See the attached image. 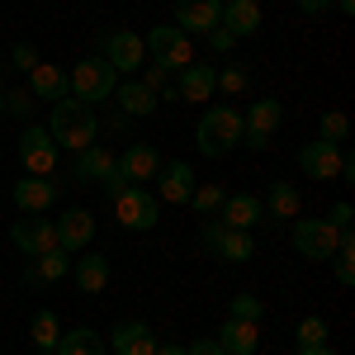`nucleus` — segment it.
Listing matches in <instances>:
<instances>
[{"mask_svg": "<svg viewBox=\"0 0 355 355\" xmlns=\"http://www.w3.org/2000/svg\"><path fill=\"white\" fill-rule=\"evenodd\" d=\"M48 133H53L57 147L81 152V147H90V142H95V133H100V119H95V110H90V105L71 100V95H62V100L53 105V123H48Z\"/></svg>", "mask_w": 355, "mask_h": 355, "instance_id": "f257e3e1", "label": "nucleus"}, {"mask_svg": "<svg viewBox=\"0 0 355 355\" xmlns=\"http://www.w3.org/2000/svg\"><path fill=\"white\" fill-rule=\"evenodd\" d=\"M237 142H242V114L232 110V105H214L199 119V128H194V147L204 157H227Z\"/></svg>", "mask_w": 355, "mask_h": 355, "instance_id": "f03ea898", "label": "nucleus"}, {"mask_svg": "<svg viewBox=\"0 0 355 355\" xmlns=\"http://www.w3.org/2000/svg\"><path fill=\"white\" fill-rule=\"evenodd\" d=\"M67 81H71V100L100 105V100H110L114 90H119V71H114L105 57H85V62H76L67 71Z\"/></svg>", "mask_w": 355, "mask_h": 355, "instance_id": "7ed1b4c3", "label": "nucleus"}, {"mask_svg": "<svg viewBox=\"0 0 355 355\" xmlns=\"http://www.w3.org/2000/svg\"><path fill=\"white\" fill-rule=\"evenodd\" d=\"M142 43H147V57H152L157 67H166L171 76H175L180 67H190V62H194L190 33H185V28H175V24H157L147 38H142Z\"/></svg>", "mask_w": 355, "mask_h": 355, "instance_id": "20e7f679", "label": "nucleus"}, {"mask_svg": "<svg viewBox=\"0 0 355 355\" xmlns=\"http://www.w3.org/2000/svg\"><path fill=\"white\" fill-rule=\"evenodd\" d=\"M114 218L123 223V227H133V232H152L157 218H162V199L147 194L142 185H128V190L114 199Z\"/></svg>", "mask_w": 355, "mask_h": 355, "instance_id": "39448f33", "label": "nucleus"}, {"mask_svg": "<svg viewBox=\"0 0 355 355\" xmlns=\"http://www.w3.org/2000/svg\"><path fill=\"white\" fill-rule=\"evenodd\" d=\"M336 242H341V232L327 218H299L294 223V246H299V256H308V261H327L331 251H336Z\"/></svg>", "mask_w": 355, "mask_h": 355, "instance_id": "423d86ee", "label": "nucleus"}, {"mask_svg": "<svg viewBox=\"0 0 355 355\" xmlns=\"http://www.w3.org/2000/svg\"><path fill=\"white\" fill-rule=\"evenodd\" d=\"M19 162H24L28 175H53L57 171V142L48 128H24V137H19Z\"/></svg>", "mask_w": 355, "mask_h": 355, "instance_id": "0eeeda50", "label": "nucleus"}, {"mask_svg": "<svg viewBox=\"0 0 355 355\" xmlns=\"http://www.w3.org/2000/svg\"><path fill=\"white\" fill-rule=\"evenodd\" d=\"M114 171H119L128 185H142V180H157L162 157H157V147H152V142H133L123 157H114Z\"/></svg>", "mask_w": 355, "mask_h": 355, "instance_id": "6e6552de", "label": "nucleus"}, {"mask_svg": "<svg viewBox=\"0 0 355 355\" xmlns=\"http://www.w3.org/2000/svg\"><path fill=\"white\" fill-rule=\"evenodd\" d=\"M204 242L218 251L223 261H232V266H242L256 256V242H251V232H237V227H223V223H209L204 227Z\"/></svg>", "mask_w": 355, "mask_h": 355, "instance_id": "1a4fd4ad", "label": "nucleus"}, {"mask_svg": "<svg viewBox=\"0 0 355 355\" xmlns=\"http://www.w3.org/2000/svg\"><path fill=\"white\" fill-rule=\"evenodd\" d=\"M105 62H110L114 71H137L147 62V43L137 33H128V28H114L110 38H105Z\"/></svg>", "mask_w": 355, "mask_h": 355, "instance_id": "9d476101", "label": "nucleus"}, {"mask_svg": "<svg viewBox=\"0 0 355 355\" xmlns=\"http://www.w3.org/2000/svg\"><path fill=\"white\" fill-rule=\"evenodd\" d=\"M10 242L19 246L24 256H43V251H53L57 246V232H53V218H19L15 227H10Z\"/></svg>", "mask_w": 355, "mask_h": 355, "instance_id": "9b49d317", "label": "nucleus"}, {"mask_svg": "<svg viewBox=\"0 0 355 355\" xmlns=\"http://www.w3.org/2000/svg\"><path fill=\"white\" fill-rule=\"evenodd\" d=\"M341 157H346V152H341L336 142H322V137H318V142H308L299 152V166L313 180H336V175H341Z\"/></svg>", "mask_w": 355, "mask_h": 355, "instance_id": "f8f14e48", "label": "nucleus"}, {"mask_svg": "<svg viewBox=\"0 0 355 355\" xmlns=\"http://www.w3.org/2000/svg\"><path fill=\"white\" fill-rule=\"evenodd\" d=\"M57 232V246L62 251H85L90 237H95V214H85V209H67L62 223H53Z\"/></svg>", "mask_w": 355, "mask_h": 355, "instance_id": "ddd939ff", "label": "nucleus"}, {"mask_svg": "<svg viewBox=\"0 0 355 355\" xmlns=\"http://www.w3.org/2000/svg\"><path fill=\"white\" fill-rule=\"evenodd\" d=\"M261 218H266V204L256 194H227L218 209V223L223 227H237V232H251Z\"/></svg>", "mask_w": 355, "mask_h": 355, "instance_id": "4468645a", "label": "nucleus"}, {"mask_svg": "<svg viewBox=\"0 0 355 355\" xmlns=\"http://www.w3.org/2000/svg\"><path fill=\"white\" fill-rule=\"evenodd\" d=\"M15 204L24 214H48L57 204V180L53 175H28V180H15Z\"/></svg>", "mask_w": 355, "mask_h": 355, "instance_id": "2eb2a0df", "label": "nucleus"}, {"mask_svg": "<svg viewBox=\"0 0 355 355\" xmlns=\"http://www.w3.org/2000/svg\"><path fill=\"white\" fill-rule=\"evenodd\" d=\"M214 81H218V76H214V67H180V71H175V95H180V100H185V105H209V100H214Z\"/></svg>", "mask_w": 355, "mask_h": 355, "instance_id": "dca6fc26", "label": "nucleus"}, {"mask_svg": "<svg viewBox=\"0 0 355 355\" xmlns=\"http://www.w3.org/2000/svg\"><path fill=\"white\" fill-rule=\"evenodd\" d=\"M157 194H162L166 204H190V194H194L190 162H166L162 171H157Z\"/></svg>", "mask_w": 355, "mask_h": 355, "instance_id": "f3484780", "label": "nucleus"}, {"mask_svg": "<svg viewBox=\"0 0 355 355\" xmlns=\"http://www.w3.org/2000/svg\"><path fill=\"white\" fill-rule=\"evenodd\" d=\"M28 95H33V100H43V105H57L62 95H71V81H67V71H62V67L38 62V67L28 71Z\"/></svg>", "mask_w": 355, "mask_h": 355, "instance_id": "a211bd4d", "label": "nucleus"}, {"mask_svg": "<svg viewBox=\"0 0 355 355\" xmlns=\"http://www.w3.org/2000/svg\"><path fill=\"white\" fill-rule=\"evenodd\" d=\"M218 15H223V0H180L175 5V24L185 33H209L218 28Z\"/></svg>", "mask_w": 355, "mask_h": 355, "instance_id": "6ab92c4d", "label": "nucleus"}, {"mask_svg": "<svg viewBox=\"0 0 355 355\" xmlns=\"http://www.w3.org/2000/svg\"><path fill=\"white\" fill-rule=\"evenodd\" d=\"M110 351L114 355H152L157 351V331L147 322H119L110 336Z\"/></svg>", "mask_w": 355, "mask_h": 355, "instance_id": "aec40b11", "label": "nucleus"}, {"mask_svg": "<svg viewBox=\"0 0 355 355\" xmlns=\"http://www.w3.org/2000/svg\"><path fill=\"white\" fill-rule=\"evenodd\" d=\"M218 24L232 33V38H251L261 28V5L256 0H223V15Z\"/></svg>", "mask_w": 355, "mask_h": 355, "instance_id": "412c9836", "label": "nucleus"}, {"mask_svg": "<svg viewBox=\"0 0 355 355\" xmlns=\"http://www.w3.org/2000/svg\"><path fill=\"white\" fill-rule=\"evenodd\" d=\"M218 346L227 355H256V346H261V331H256V322H242V318H227L218 331Z\"/></svg>", "mask_w": 355, "mask_h": 355, "instance_id": "4be33fe9", "label": "nucleus"}, {"mask_svg": "<svg viewBox=\"0 0 355 355\" xmlns=\"http://www.w3.org/2000/svg\"><path fill=\"white\" fill-rule=\"evenodd\" d=\"M67 270H71V261H67V251H62V246H53V251H43V256H33V266L24 270V284H33V289H38V284H57V279H62Z\"/></svg>", "mask_w": 355, "mask_h": 355, "instance_id": "5701e85b", "label": "nucleus"}, {"mask_svg": "<svg viewBox=\"0 0 355 355\" xmlns=\"http://www.w3.org/2000/svg\"><path fill=\"white\" fill-rule=\"evenodd\" d=\"M71 175H76V180H105V175H114V152H105L100 142L81 147V152H76V166H71Z\"/></svg>", "mask_w": 355, "mask_h": 355, "instance_id": "b1692460", "label": "nucleus"}, {"mask_svg": "<svg viewBox=\"0 0 355 355\" xmlns=\"http://www.w3.org/2000/svg\"><path fill=\"white\" fill-rule=\"evenodd\" d=\"M279 119H284V110H279V100H256L251 105V114H242V133H261V137H270L275 128H279Z\"/></svg>", "mask_w": 355, "mask_h": 355, "instance_id": "393cba45", "label": "nucleus"}, {"mask_svg": "<svg viewBox=\"0 0 355 355\" xmlns=\"http://www.w3.org/2000/svg\"><path fill=\"white\" fill-rule=\"evenodd\" d=\"M114 95H119L123 114H133V119H147V114H157V105H162V100H157V95H152L142 81H123Z\"/></svg>", "mask_w": 355, "mask_h": 355, "instance_id": "a878e982", "label": "nucleus"}, {"mask_svg": "<svg viewBox=\"0 0 355 355\" xmlns=\"http://www.w3.org/2000/svg\"><path fill=\"white\" fill-rule=\"evenodd\" d=\"M28 336H33V346H38V351H57V341H62V322H57L53 308H38V313H33Z\"/></svg>", "mask_w": 355, "mask_h": 355, "instance_id": "bb28decb", "label": "nucleus"}, {"mask_svg": "<svg viewBox=\"0 0 355 355\" xmlns=\"http://www.w3.org/2000/svg\"><path fill=\"white\" fill-rule=\"evenodd\" d=\"M57 355H105V341L95 327H76L57 341Z\"/></svg>", "mask_w": 355, "mask_h": 355, "instance_id": "cd10ccee", "label": "nucleus"}, {"mask_svg": "<svg viewBox=\"0 0 355 355\" xmlns=\"http://www.w3.org/2000/svg\"><path fill=\"white\" fill-rule=\"evenodd\" d=\"M76 284H81L85 294H100L110 284V261L105 256H81L76 261Z\"/></svg>", "mask_w": 355, "mask_h": 355, "instance_id": "c85d7f7f", "label": "nucleus"}, {"mask_svg": "<svg viewBox=\"0 0 355 355\" xmlns=\"http://www.w3.org/2000/svg\"><path fill=\"white\" fill-rule=\"evenodd\" d=\"M266 209H270L275 218H299V190L289 180H275L270 194H266Z\"/></svg>", "mask_w": 355, "mask_h": 355, "instance_id": "c756f323", "label": "nucleus"}, {"mask_svg": "<svg viewBox=\"0 0 355 355\" xmlns=\"http://www.w3.org/2000/svg\"><path fill=\"white\" fill-rule=\"evenodd\" d=\"M346 133H351V119L346 114H322V142H336V147H346Z\"/></svg>", "mask_w": 355, "mask_h": 355, "instance_id": "7c9ffc66", "label": "nucleus"}, {"mask_svg": "<svg viewBox=\"0 0 355 355\" xmlns=\"http://www.w3.org/2000/svg\"><path fill=\"white\" fill-rule=\"evenodd\" d=\"M223 199H227V194H223L218 185H194V194H190V204L199 209V214H218Z\"/></svg>", "mask_w": 355, "mask_h": 355, "instance_id": "2f4dec72", "label": "nucleus"}, {"mask_svg": "<svg viewBox=\"0 0 355 355\" xmlns=\"http://www.w3.org/2000/svg\"><path fill=\"white\" fill-rule=\"evenodd\" d=\"M299 346H327V318H303L299 322Z\"/></svg>", "mask_w": 355, "mask_h": 355, "instance_id": "473e14b6", "label": "nucleus"}, {"mask_svg": "<svg viewBox=\"0 0 355 355\" xmlns=\"http://www.w3.org/2000/svg\"><path fill=\"white\" fill-rule=\"evenodd\" d=\"M261 313H266V303L256 294H237L232 299V318H242V322H261Z\"/></svg>", "mask_w": 355, "mask_h": 355, "instance_id": "72a5a7b5", "label": "nucleus"}, {"mask_svg": "<svg viewBox=\"0 0 355 355\" xmlns=\"http://www.w3.org/2000/svg\"><path fill=\"white\" fill-rule=\"evenodd\" d=\"M214 85H218V90H227V95H242V90H246V71H242V67H227Z\"/></svg>", "mask_w": 355, "mask_h": 355, "instance_id": "f704fd0d", "label": "nucleus"}, {"mask_svg": "<svg viewBox=\"0 0 355 355\" xmlns=\"http://www.w3.org/2000/svg\"><path fill=\"white\" fill-rule=\"evenodd\" d=\"M5 114H19V119H28V114H33V95H28V90L5 95Z\"/></svg>", "mask_w": 355, "mask_h": 355, "instance_id": "c9c22d12", "label": "nucleus"}, {"mask_svg": "<svg viewBox=\"0 0 355 355\" xmlns=\"http://www.w3.org/2000/svg\"><path fill=\"white\" fill-rule=\"evenodd\" d=\"M209 43H214V53H232V48H237V38H232V33H227V28H209Z\"/></svg>", "mask_w": 355, "mask_h": 355, "instance_id": "e433bc0d", "label": "nucleus"}, {"mask_svg": "<svg viewBox=\"0 0 355 355\" xmlns=\"http://www.w3.org/2000/svg\"><path fill=\"white\" fill-rule=\"evenodd\" d=\"M15 67H19V71H33V67H38V48L19 43V48H15Z\"/></svg>", "mask_w": 355, "mask_h": 355, "instance_id": "4c0bfd02", "label": "nucleus"}, {"mask_svg": "<svg viewBox=\"0 0 355 355\" xmlns=\"http://www.w3.org/2000/svg\"><path fill=\"white\" fill-rule=\"evenodd\" d=\"M185 351H190V355H227V351L218 346V341H214V336H199V341H190Z\"/></svg>", "mask_w": 355, "mask_h": 355, "instance_id": "58836bf2", "label": "nucleus"}, {"mask_svg": "<svg viewBox=\"0 0 355 355\" xmlns=\"http://www.w3.org/2000/svg\"><path fill=\"white\" fill-rule=\"evenodd\" d=\"M351 218H355V214H351V204H331L327 223H331V227H336V232H341V227H351Z\"/></svg>", "mask_w": 355, "mask_h": 355, "instance_id": "ea45409f", "label": "nucleus"}, {"mask_svg": "<svg viewBox=\"0 0 355 355\" xmlns=\"http://www.w3.org/2000/svg\"><path fill=\"white\" fill-rule=\"evenodd\" d=\"M331 0H299V10H308V15H318V10H327Z\"/></svg>", "mask_w": 355, "mask_h": 355, "instance_id": "a19ab883", "label": "nucleus"}, {"mask_svg": "<svg viewBox=\"0 0 355 355\" xmlns=\"http://www.w3.org/2000/svg\"><path fill=\"white\" fill-rule=\"evenodd\" d=\"M152 355H190V351H185V346H157Z\"/></svg>", "mask_w": 355, "mask_h": 355, "instance_id": "79ce46f5", "label": "nucleus"}, {"mask_svg": "<svg viewBox=\"0 0 355 355\" xmlns=\"http://www.w3.org/2000/svg\"><path fill=\"white\" fill-rule=\"evenodd\" d=\"M299 355H336V351H327V346H299Z\"/></svg>", "mask_w": 355, "mask_h": 355, "instance_id": "37998d69", "label": "nucleus"}, {"mask_svg": "<svg viewBox=\"0 0 355 355\" xmlns=\"http://www.w3.org/2000/svg\"><path fill=\"white\" fill-rule=\"evenodd\" d=\"M331 5H336L341 15H351V10H355V0H331Z\"/></svg>", "mask_w": 355, "mask_h": 355, "instance_id": "c03bdc74", "label": "nucleus"}, {"mask_svg": "<svg viewBox=\"0 0 355 355\" xmlns=\"http://www.w3.org/2000/svg\"><path fill=\"white\" fill-rule=\"evenodd\" d=\"M0 114H5V90H0Z\"/></svg>", "mask_w": 355, "mask_h": 355, "instance_id": "a18cd8bd", "label": "nucleus"}, {"mask_svg": "<svg viewBox=\"0 0 355 355\" xmlns=\"http://www.w3.org/2000/svg\"><path fill=\"white\" fill-rule=\"evenodd\" d=\"M33 355H57V351H33Z\"/></svg>", "mask_w": 355, "mask_h": 355, "instance_id": "49530a36", "label": "nucleus"}]
</instances>
